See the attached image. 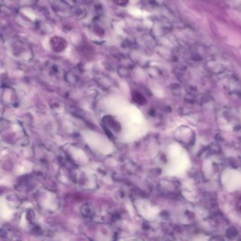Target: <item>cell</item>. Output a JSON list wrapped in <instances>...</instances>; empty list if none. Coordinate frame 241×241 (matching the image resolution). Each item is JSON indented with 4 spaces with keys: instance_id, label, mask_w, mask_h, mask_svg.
Wrapping results in <instances>:
<instances>
[{
    "instance_id": "6da1fadb",
    "label": "cell",
    "mask_w": 241,
    "mask_h": 241,
    "mask_svg": "<svg viewBox=\"0 0 241 241\" xmlns=\"http://www.w3.org/2000/svg\"><path fill=\"white\" fill-rule=\"evenodd\" d=\"M50 43L52 48L57 53L63 51L67 47L66 40L60 37H54L52 38Z\"/></svg>"
},
{
    "instance_id": "7a4b0ae2",
    "label": "cell",
    "mask_w": 241,
    "mask_h": 241,
    "mask_svg": "<svg viewBox=\"0 0 241 241\" xmlns=\"http://www.w3.org/2000/svg\"><path fill=\"white\" fill-rule=\"evenodd\" d=\"M228 236H230V237H231V236H233V237H236V236L238 235V232H237V231H236V228H231L228 229Z\"/></svg>"
},
{
    "instance_id": "3957f363",
    "label": "cell",
    "mask_w": 241,
    "mask_h": 241,
    "mask_svg": "<svg viewBox=\"0 0 241 241\" xmlns=\"http://www.w3.org/2000/svg\"><path fill=\"white\" fill-rule=\"evenodd\" d=\"M115 3L119 6H125L129 2V0H114Z\"/></svg>"
},
{
    "instance_id": "277c9868",
    "label": "cell",
    "mask_w": 241,
    "mask_h": 241,
    "mask_svg": "<svg viewBox=\"0 0 241 241\" xmlns=\"http://www.w3.org/2000/svg\"><path fill=\"white\" fill-rule=\"evenodd\" d=\"M239 203H240V204H239V206H238V208L240 209V211H241V200L239 202Z\"/></svg>"
}]
</instances>
